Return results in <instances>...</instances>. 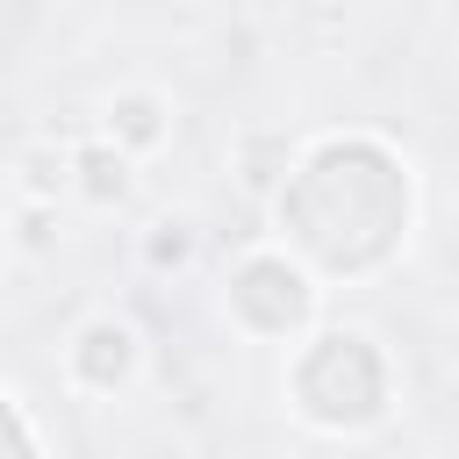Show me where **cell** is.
Here are the masks:
<instances>
[{
	"label": "cell",
	"mask_w": 459,
	"mask_h": 459,
	"mask_svg": "<svg viewBox=\"0 0 459 459\" xmlns=\"http://www.w3.org/2000/svg\"><path fill=\"white\" fill-rule=\"evenodd\" d=\"M14 208H22V237L14 244L29 258H50L57 251V201H14Z\"/></svg>",
	"instance_id": "obj_10"
},
{
	"label": "cell",
	"mask_w": 459,
	"mask_h": 459,
	"mask_svg": "<svg viewBox=\"0 0 459 459\" xmlns=\"http://www.w3.org/2000/svg\"><path fill=\"white\" fill-rule=\"evenodd\" d=\"M36 452H50V437H43V423L0 387V459H36Z\"/></svg>",
	"instance_id": "obj_9"
},
{
	"label": "cell",
	"mask_w": 459,
	"mask_h": 459,
	"mask_svg": "<svg viewBox=\"0 0 459 459\" xmlns=\"http://www.w3.org/2000/svg\"><path fill=\"white\" fill-rule=\"evenodd\" d=\"M280 409L316 445H366L402 409V359L380 330L316 316L280 344Z\"/></svg>",
	"instance_id": "obj_2"
},
{
	"label": "cell",
	"mask_w": 459,
	"mask_h": 459,
	"mask_svg": "<svg viewBox=\"0 0 459 459\" xmlns=\"http://www.w3.org/2000/svg\"><path fill=\"white\" fill-rule=\"evenodd\" d=\"M143 330L115 308H93L65 330L57 344V380L79 394V402H122L136 380H143Z\"/></svg>",
	"instance_id": "obj_4"
},
{
	"label": "cell",
	"mask_w": 459,
	"mask_h": 459,
	"mask_svg": "<svg viewBox=\"0 0 459 459\" xmlns=\"http://www.w3.org/2000/svg\"><path fill=\"white\" fill-rule=\"evenodd\" d=\"M72 194V151L57 136H36L14 151V201H65Z\"/></svg>",
	"instance_id": "obj_7"
},
{
	"label": "cell",
	"mask_w": 459,
	"mask_h": 459,
	"mask_svg": "<svg viewBox=\"0 0 459 459\" xmlns=\"http://www.w3.org/2000/svg\"><path fill=\"white\" fill-rule=\"evenodd\" d=\"M136 258H143V273H158V280H165V273H172V280L194 273V265H201V222H194V215H158V222L136 237Z\"/></svg>",
	"instance_id": "obj_8"
},
{
	"label": "cell",
	"mask_w": 459,
	"mask_h": 459,
	"mask_svg": "<svg viewBox=\"0 0 459 459\" xmlns=\"http://www.w3.org/2000/svg\"><path fill=\"white\" fill-rule=\"evenodd\" d=\"M323 301H330V287H323L287 244H273V237L244 244V251L222 265V280H215V316L230 323V337L265 344V351H280L287 337H301V330L323 316Z\"/></svg>",
	"instance_id": "obj_3"
},
{
	"label": "cell",
	"mask_w": 459,
	"mask_h": 459,
	"mask_svg": "<svg viewBox=\"0 0 459 459\" xmlns=\"http://www.w3.org/2000/svg\"><path fill=\"white\" fill-rule=\"evenodd\" d=\"M93 136H108L122 158H158L172 136H179V108H172V93L165 86H115L108 100H100V115H93Z\"/></svg>",
	"instance_id": "obj_5"
},
{
	"label": "cell",
	"mask_w": 459,
	"mask_h": 459,
	"mask_svg": "<svg viewBox=\"0 0 459 459\" xmlns=\"http://www.w3.org/2000/svg\"><path fill=\"white\" fill-rule=\"evenodd\" d=\"M416 222H423V172L387 129L366 122L301 136L265 186V237L287 244L323 287L387 280L409 258Z\"/></svg>",
	"instance_id": "obj_1"
},
{
	"label": "cell",
	"mask_w": 459,
	"mask_h": 459,
	"mask_svg": "<svg viewBox=\"0 0 459 459\" xmlns=\"http://www.w3.org/2000/svg\"><path fill=\"white\" fill-rule=\"evenodd\" d=\"M72 151V194L65 201H86V208H122L129 194H136V158H122L108 136H79V143H65Z\"/></svg>",
	"instance_id": "obj_6"
}]
</instances>
